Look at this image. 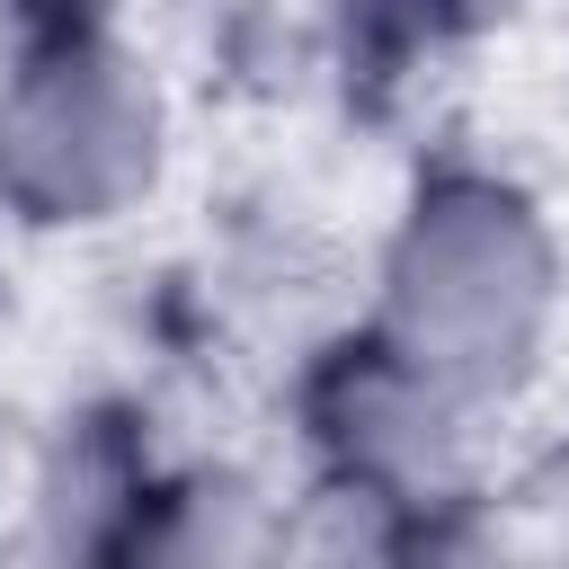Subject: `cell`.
<instances>
[{
    "instance_id": "277c9868",
    "label": "cell",
    "mask_w": 569,
    "mask_h": 569,
    "mask_svg": "<svg viewBox=\"0 0 569 569\" xmlns=\"http://www.w3.org/2000/svg\"><path fill=\"white\" fill-rule=\"evenodd\" d=\"M116 560L124 569H284V533L258 516L240 480H196V489L142 498Z\"/></svg>"
},
{
    "instance_id": "3957f363",
    "label": "cell",
    "mask_w": 569,
    "mask_h": 569,
    "mask_svg": "<svg viewBox=\"0 0 569 569\" xmlns=\"http://www.w3.org/2000/svg\"><path fill=\"white\" fill-rule=\"evenodd\" d=\"M320 436L356 489L418 498L445 471V391L427 373H409L391 347H365L356 365H338L320 382Z\"/></svg>"
},
{
    "instance_id": "7a4b0ae2",
    "label": "cell",
    "mask_w": 569,
    "mask_h": 569,
    "mask_svg": "<svg viewBox=\"0 0 569 569\" xmlns=\"http://www.w3.org/2000/svg\"><path fill=\"white\" fill-rule=\"evenodd\" d=\"M151 178V89L107 44H53L0 89V187L36 222H98Z\"/></svg>"
},
{
    "instance_id": "5b68a950",
    "label": "cell",
    "mask_w": 569,
    "mask_h": 569,
    "mask_svg": "<svg viewBox=\"0 0 569 569\" xmlns=\"http://www.w3.org/2000/svg\"><path fill=\"white\" fill-rule=\"evenodd\" d=\"M36 9H44V0H36Z\"/></svg>"
},
{
    "instance_id": "6da1fadb",
    "label": "cell",
    "mask_w": 569,
    "mask_h": 569,
    "mask_svg": "<svg viewBox=\"0 0 569 569\" xmlns=\"http://www.w3.org/2000/svg\"><path fill=\"white\" fill-rule=\"evenodd\" d=\"M551 302V249L533 213L489 178H445L418 196L391 249V356L445 400L489 391L525 365Z\"/></svg>"
}]
</instances>
